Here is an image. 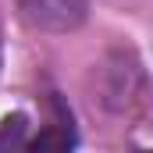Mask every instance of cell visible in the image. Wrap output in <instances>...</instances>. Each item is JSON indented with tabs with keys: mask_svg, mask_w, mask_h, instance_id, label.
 Listing matches in <instances>:
<instances>
[{
	"mask_svg": "<svg viewBox=\"0 0 153 153\" xmlns=\"http://www.w3.org/2000/svg\"><path fill=\"white\" fill-rule=\"evenodd\" d=\"M18 18L46 36H64L82 29L89 18V0H18Z\"/></svg>",
	"mask_w": 153,
	"mask_h": 153,
	"instance_id": "obj_2",
	"label": "cell"
},
{
	"mask_svg": "<svg viewBox=\"0 0 153 153\" xmlns=\"http://www.w3.org/2000/svg\"><path fill=\"white\" fill-rule=\"evenodd\" d=\"M0 68H4V39H0Z\"/></svg>",
	"mask_w": 153,
	"mask_h": 153,
	"instance_id": "obj_5",
	"label": "cell"
},
{
	"mask_svg": "<svg viewBox=\"0 0 153 153\" xmlns=\"http://www.w3.org/2000/svg\"><path fill=\"white\" fill-rule=\"evenodd\" d=\"M139 103H150V85L143 75V64L117 50L103 64V107L111 114H132Z\"/></svg>",
	"mask_w": 153,
	"mask_h": 153,
	"instance_id": "obj_1",
	"label": "cell"
},
{
	"mask_svg": "<svg viewBox=\"0 0 153 153\" xmlns=\"http://www.w3.org/2000/svg\"><path fill=\"white\" fill-rule=\"evenodd\" d=\"M29 117L22 114V111H14V114H7L0 121V146H29Z\"/></svg>",
	"mask_w": 153,
	"mask_h": 153,
	"instance_id": "obj_4",
	"label": "cell"
},
{
	"mask_svg": "<svg viewBox=\"0 0 153 153\" xmlns=\"http://www.w3.org/2000/svg\"><path fill=\"white\" fill-rule=\"evenodd\" d=\"M50 107H53V121L39 135L29 139V150H75L78 146V132H75V125H71V111L57 100V93H53Z\"/></svg>",
	"mask_w": 153,
	"mask_h": 153,
	"instance_id": "obj_3",
	"label": "cell"
}]
</instances>
